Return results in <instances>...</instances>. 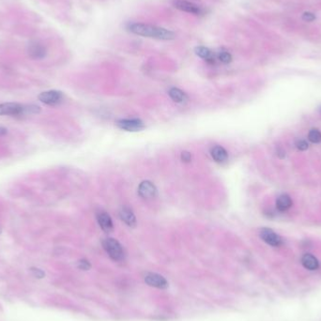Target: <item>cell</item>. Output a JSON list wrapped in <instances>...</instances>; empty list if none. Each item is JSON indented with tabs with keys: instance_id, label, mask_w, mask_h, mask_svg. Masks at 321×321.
Segmentation results:
<instances>
[{
	"instance_id": "obj_18",
	"label": "cell",
	"mask_w": 321,
	"mask_h": 321,
	"mask_svg": "<svg viewBox=\"0 0 321 321\" xmlns=\"http://www.w3.org/2000/svg\"><path fill=\"white\" fill-rule=\"evenodd\" d=\"M308 140L314 143V144H319L321 142V133L320 130L318 129H312L311 131L308 134Z\"/></svg>"
},
{
	"instance_id": "obj_4",
	"label": "cell",
	"mask_w": 321,
	"mask_h": 321,
	"mask_svg": "<svg viewBox=\"0 0 321 321\" xmlns=\"http://www.w3.org/2000/svg\"><path fill=\"white\" fill-rule=\"evenodd\" d=\"M173 4H174L176 9L184 11V12H188V13H192L194 15L200 16L205 13L204 9L202 7L196 5L191 1H188V0H174Z\"/></svg>"
},
{
	"instance_id": "obj_16",
	"label": "cell",
	"mask_w": 321,
	"mask_h": 321,
	"mask_svg": "<svg viewBox=\"0 0 321 321\" xmlns=\"http://www.w3.org/2000/svg\"><path fill=\"white\" fill-rule=\"evenodd\" d=\"M211 153H212L213 158L217 163H224L227 160V156H228L227 155V151L224 149L223 146H214V147H213Z\"/></svg>"
},
{
	"instance_id": "obj_1",
	"label": "cell",
	"mask_w": 321,
	"mask_h": 321,
	"mask_svg": "<svg viewBox=\"0 0 321 321\" xmlns=\"http://www.w3.org/2000/svg\"><path fill=\"white\" fill-rule=\"evenodd\" d=\"M129 30L138 36H143L146 38L162 39V40H171L176 38L175 33L171 30H166L165 28H160L157 26L134 23L129 26Z\"/></svg>"
},
{
	"instance_id": "obj_3",
	"label": "cell",
	"mask_w": 321,
	"mask_h": 321,
	"mask_svg": "<svg viewBox=\"0 0 321 321\" xmlns=\"http://www.w3.org/2000/svg\"><path fill=\"white\" fill-rule=\"evenodd\" d=\"M0 116L25 117V105L17 103L0 104Z\"/></svg>"
},
{
	"instance_id": "obj_10",
	"label": "cell",
	"mask_w": 321,
	"mask_h": 321,
	"mask_svg": "<svg viewBox=\"0 0 321 321\" xmlns=\"http://www.w3.org/2000/svg\"><path fill=\"white\" fill-rule=\"evenodd\" d=\"M119 217L128 226H130V227H136L137 226V218H136L135 214L133 213V211L129 207L123 206L120 209Z\"/></svg>"
},
{
	"instance_id": "obj_12",
	"label": "cell",
	"mask_w": 321,
	"mask_h": 321,
	"mask_svg": "<svg viewBox=\"0 0 321 321\" xmlns=\"http://www.w3.org/2000/svg\"><path fill=\"white\" fill-rule=\"evenodd\" d=\"M47 50L40 43H31L29 47V55L34 59H42L46 57Z\"/></svg>"
},
{
	"instance_id": "obj_5",
	"label": "cell",
	"mask_w": 321,
	"mask_h": 321,
	"mask_svg": "<svg viewBox=\"0 0 321 321\" xmlns=\"http://www.w3.org/2000/svg\"><path fill=\"white\" fill-rule=\"evenodd\" d=\"M63 93L59 90H48L41 92L39 95V100L47 106H57L63 101Z\"/></svg>"
},
{
	"instance_id": "obj_17",
	"label": "cell",
	"mask_w": 321,
	"mask_h": 321,
	"mask_svg": "<svg viewBox=\"0 0 321 321\" xmlns=\"http://www.w3.org/2000/svg\"><path fill=\"white\" fill-rule=\"evenodd\" d=\"M169 96L170 98L176 102V103H178V104H181L185 102L187 100V96L185 94L184 92L182 90H180L179 88H172L170 90H169Z\"/></svg>"
},
{
	"instance_id": "obj_25",
	"label": "cell",
	"mask_w": 321,
	"mask_h": 321,
	"mask_svg": "<svg viewBox=\"0 0 321 321\" xmlns=\"http://www.w3.org/2000/svg\"><path fill=\"white\" fill-rule=\"evenodd\" d=\"M181 160L185 163H189L192 160V154L188 151H183L181 152Z\"/></svg>"
},
{
	"instance_id": "obj_23",
	"label": "cell",
	"mask_w": 321,
	"mask_h": 321,
	"mask_svg": "<svg viewBox=\"0 0 321 321\" xmlns=\"http://www.w3.org/2000/svg\"><path fill=\"white\" fill-rule=\"evenodd\" d=\"M296 146L300 150H306L308 148V144H307V142L305 140L301 139V140H298L296 142Z\"/></svg>"
},
{
	"instance_id": "obj_24",
	"label": "cell",
	"mask_w": 321,
	"mask_h": 321,
	"mask_svg": "<svg viewBox=\"0 0 321 321\" xmlns=\"http://www.w3.org/2000/svg\"><path fill=\"white\" fill-rule=\"evenodd\" d=\"M302 19L306 22H312L316 19V16L311 13V12H304L302 15Z\"/></svg>"
},
{
	"instance_id": "obj_22",
	"label": "cell",
	"mask_w": 321,
	"mask_h": 321,
	"mask_svg": "<svg viewBox=\"0 0 321 321\" xmlns=\"http://www.w3.org/2000/svg\"><path fill=\"white\" fill-rule=\"evenodd\" d=\"M31 273L33 274V276L36 278H43L45 276L44 272L38 268H31Z\"/></svg>"
},
{
	"instance_id": "obj_7",
	"label": "cell",
	"mask_w": 321,
	"mask_h": 321,
	"mask_svg": "<svg viewBox=\"0 0 321 321\" xmlns=\"http://www.w3.org/2000/svg\"><path fill=\"white\" fill-rule=\"evenodd\" d=\"M145 282L147 285L159 288V289H166L168 287V282L166 278L158 273H146L145 276Z\"/></svg>"
},
{
	"instance_id": "obj_11",
	"label": "cell",
	"mask_w": 321,
	"mask_h": 321,
	"mask_svg": "<svg viewBox=\"0 0 321 321\" xmlns=\"http://www.w3.org/2000/svg\"><path fill=\"white\" fill-rule=\"evenodd\" d=\"M97 221L98 224L101 226V228L107 232V233H110L113 228H114V225H113V222H112V219L111 217L109 216V214L105 213V212H100L99 214H97Z\"/></svg>"
},
{
	"instance_id": "obj_27",
	"label": "cell",
	"mask_w": 321,
	"mask_h": 321,
	"mask_svg": "<svg viewBox=\"0 0 321 321\" xmlns=\"http://www.w3.org/2000/svg\"><path fill=\"white\" fill-rule=\"evenodd\" d=\"M2 233V228H1V226H0V234Z\"/></svg>"
},
{
	"instance_id": "obj_2",
	"label": "cell",
	"mask_w": 321,
	"mask_h": 321,
	"mask_svg": "<svg viewBox=\"0 0 321 321\" xmlns=\"http://www.w3.org/2000/svg\"><path fill=\"white\" fill-rule=\"evenodd\" d=\"M103 246L108 255L115 261H121L124 257L123 248L117 240L107 238L103 242Z\"/></svg>"
},
{
	"instance_id": "obj_13",
	"label": "cell",
	"mask_w": 321,
	"mask_h": 321,
	"mask_svg": "<svg viewBox=\"0 0 321 321\" xmlns=\"http://www.w3.org/2000/svg\"><path fill=\"white\" fill-rule=\"evenodd\" d=\"M302 266L309 271H317L320 268V261L311 253H305L302 257Z\"/></svg>"
},
{
	"instance_id": "obj_15",
	"label": "cell",
	"mask_w": 321,
	"mask_h": 321,
	"mask_svg": "<svg viewBox=\"0 0 321 321\" xmlns=\"http://www.w3.org/2000/svg\"><path fill=\"white\" fill-rule=\"evenodd\" d=\"M291 198L287 195H280L276 200V208L279 212H286L292 207Z\"/></svg>"
},
{
	"instance_id": "obj_6",
	"label": "cell",
	"mask_w": 321,
	"mask_h": 321,
	"mask_svg": "<svg viewBox=\"0 0 321 321\" xmlns=\"http://www.w3.org/2000/svg\"><path fill=\"white\" fill-rule=\"evenodd\" d=\"M117 125L119 129L128 132H139L145 128L143 121L138 118L120 119L117 121Z\"/></svg>"
},
{
	"instance_id": "obj_26",
	"label": "cell",
	"mask_w": 321,
	"mask_h": 321,
	"mask_svg": "<svg viewBox=\"0 0 321 321\" xmlns=\"http://www.w3.org/2000/svg\"><path fill=\"white\" fill-rule=\"evenodd\" d=\"M7 133H8V130H7L6 128H4V127H0V137L7 135Z\"/></svg>"
},
{
	"instance_id": "obj_21",
	"label": "cell",
	"mask_w": 321,
	"mask_h": 321,
	"mask_svg": "<svg viewBox=\"0 0 321 321\" xmlns=\"http://www.w3.org/2000/svg\"><path fill=\"white\" fill-rule=\"evenodd\" d=\"M78 268L83 271H88L91 268V264L88 262L87 259H81L78 262Z\"/></svg>"
},
{
	"instance_id": "obj_14",
	"label": "cell",
	"mask_w": 321,
	"mask_h": 321,
	"mask_svg": "<svg viewBox=\"0 0 321 321\" xmlns=\"http://www.w3.org/2000/svg\"><path fill=\"white\" fill-rule=\"evenodd\" d=\"M195 54L196 56H198L199 58L205 59L208 63L210 64H214L216 61V58L214 56V53L212 52V50L205 47V46H197L195 49Z\"/></svg>"
},
{
	"instance_id": "obj_19",
	"label": "cell",
	"mask_w": 321,
	"mask_h": 321,
	"mask_svg": "<svg viewBox=\"0 0 321 321\" xmlns=\"http://www.w3.org/2000/svg\"><path fill=\"white\" fill-rule=\"evenodd\" d=\"M40 113V107L36 105H25V117Z\"/></svg>"
},
{
	"instance_id": "obj_8",
	"label": "cell",
	"mask_w": 321,
	"mask_h": 321,
	"mask_svg": "<svg viewBox=\"0 0 321 321\" xmlns=\"http://www.w3.org/2000/svg\"><path fill=\"white\" fill-rule=\"evenodd\" d=\"M260 238L263 242L266 244L273 246V247H279L283 244L282 238L277 233L270 228H263L260 231Z\"/></svg>"
},
{
	"instance_id": "obj_9",
	"label": "cell",
	"mask_w": 321,
	"mask_h": 321,
	"mask_svg": "<svg viewBox=\"0 0 321 321\" xmlns=\"http://www.w3.org/2000/svg\"><path fill=\"white\" fill-rule=\"evenodd\" d=\"M138 194L141 197H143L145 199H151V198L155 197L157 189L153 183H151L148 180H145L139 185Z\"/></svg>"
},
{
	"instance_id": "obj_20",
	"label": "cell",
	"mask_w": 321,
	"mask_h": 321,
	"mask_svg": "<svg viewBox=\"0 0 321 321\" xmlns=\"http://www.w3.org/2000/svg\"><path fill=\"white\" fill-rule=\"evenodd\" d=\"M218 59L224 64H228V63H230L232 61V56H231V54L229 52H227L225 50H222L218 54Z\"/></svg>"
}]
</instances>
